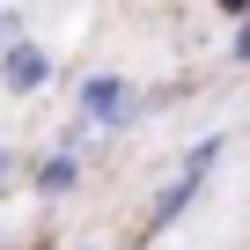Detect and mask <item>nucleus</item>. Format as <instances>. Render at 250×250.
<instances>
[{"label":"nucleus","mask_w":250,"mask_h":250,"mask_svg":"<svg viewBox=\"0 0 250 250\" xmlns=\"http://www.w3.org/2000/svg\"><path fill=\"white\" fill-rule=\"evenodd\" d=\"M81 110H88V118H103V125H118L125 110H133V88H125L118 74H96V81L81 88Z\"/></svg>","instance_id":"nucleus-1"},{"label":"nucleus","mask_w":250,"mask_h":250,"mask_svg":"<svg viewBox=\"0 0 250 250\" xmlns=\"http://www.w3.org/2000/svg\"><path fill=\"white\" fill-rule=\"evenodd\" d=\"M44 74H52V59L37 44H8V88H44Z\"/></svg>","instance_id":"nucleus-2"},{"label":"nucleus","mask_w":250,"mask_h":250,"mask_svg":"<svg viewBox=\"0 0 250 250\" xmlns=\"http://www.w3.org/2000/svg\"><path fill=\"white\" fill-rule=\"evenodd\" d=\"M221 8H250V0H221Z\"/></svg>","instance_id":"nucleus-5"},{"label":"nucleus","mask_w":250,"mask_h":250,"mask_svg":"<svg viewBox=\"0 0 250 250\" xmlns=\"http://www.w3.org/2000/svg\"><path fill=\"white\" fill-rule=\"evenodd\" d=\"M235 52H243V59H250V22H243V44H235Z\"/></svg>","instance_id":"nucleus-4"},{"label":"nucleus","mask_w":250,"mask_h":250,"mask_svg":"<svg viewBox=\"0 0 250 250\" xmlns=\"http://www.w3.org/2000/svg\"><path fill=\"white\" fill-rule=\"evenodd\" d=\"M66 184H74V162H66V155H59V162H52V169H44V191H66Z\"/></svg>","instance_id":"nucleus-3"}]
</instances>
